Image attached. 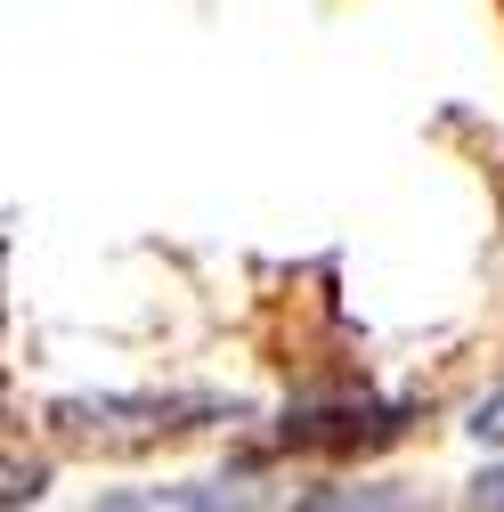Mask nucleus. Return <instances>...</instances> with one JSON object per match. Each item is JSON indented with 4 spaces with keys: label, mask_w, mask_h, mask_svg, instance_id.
Here are the masks:
<instances>
[{
    "label": "nucleus",
    "mask_w": 504,
    "mask_h": 512,
    "mask_svg": "<svg viewBox=\"0 0 504 512\" xmlns=\"http://www.w3.org/2000/svg\"><path fill=\"white\" fill-rule=\"evenodd\" d=\"M187 512H252V496H220V488H187Z\"/></svg>",
    "instance_id": "39448f33"
},
{
    "label": "nucleus",
    "mask_w": 504,
    "mask_h": 512,
    "mask_svg": "<svg viewBox=\"0 0 504 512\" xmlns=\"http://www.w3.org/2000/svg\"><path fill=\"white\" fill-rule=\"evenodd\" d=\"M66 431H90V439H147V431H187V423H204L220 415V399H196V391H131V399H57L49 407Z\"/></svg>",
    "instance_id": "f257e3e1"
},
{
    "label": "nucleus",
    "mask_w": 504,
    "mask_h": 512,
    "mask_svg": "<svg viewBox=\"0 0 504 512\" xmlns=\"http://www.w3.org/2000/svg\"><path fill=\"white\" fill-rule=\"evenodd\" d=\"M293 447H334V456H350V447H383L399 439V407H334V415H293L285 423Z\"/></svg>",
    "instance_id": "f03ea898"
},
{
    "label": "nucleus",
    "mask_w": 504,
    "mask_h": 512,
    "mask_svg": "<svg viewBox=\"0 0 504 512\" xmlns=\"http://www.w3.org/2000/svg\"><path fill=\"white\" fill-rule=\"evenodd\" d=\"M464 512H504V472H480L472 496H464Z\"/></svg>",
    "instance_id": "423d86ee"
},
{
    "label": "nucleus",
    "mask_w": 504,
    "mask_h": 512,
    "mask_svg": "<svg viewBox=\"0 0 504 512\" xmlns=\"http://www.w3.org/2000/svg\"><path fill=\"white\" fill-rule=\"evenodd\" d=\"M472 439H480V447H504V391L472 407Z\"/></svg>",
    "instance_id": "20e7f679"
},
{
    "label": "nucleus",
    "mask_w": 504,
    "mask_h": 512,
    "mask_svg": "<svg viewBox=\"0 0 504 512\" xmlns=\"http://www.w3.org/2000/svg\"><path fill=\"white\" fill-rule=\"evenodd\" d=\"M293 512H391V504H366L358 488H318V496H301Z\"/></svg>",
    "instance_id": "7ed1b4c3"
}]
</instances>
